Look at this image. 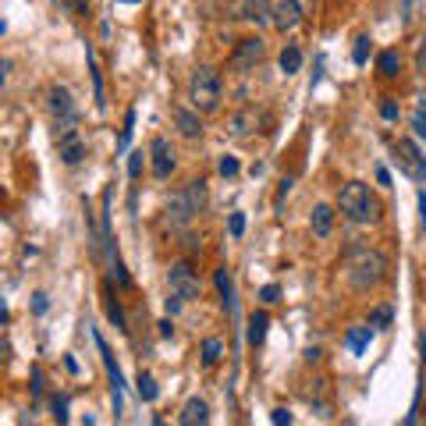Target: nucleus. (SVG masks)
<instances>
[{"label":"nucleus","mask_w":426,"mask_h":426,"mask_svg":"<svg viewBox=\"0 0 426 426\" xmlns=\"http://www.w3.org/2000/svg\"><path fill=\"white\" fill-rule=\"evenodd\" d=\"M65 366H68V373H78V362H75V355H65Z\"/></svg>","instance_id":"47"},{"label":"nucleus","mask_w":426,"mask_h":426,"mask_svg":"<svg viewBox=\"0 0 426 426\" xmlns=\"http://www.w3.org/2000/svg\"><path fill=\"white\" fill-rule=\"evenodd\" d=\"M149 157H153V178L157 181H167L174 174V149L164 135L153 139V146H149Z\"/></svg>","instance_id":"8"},{"label":"nucleus","mask_w":426,"mask_h":426,"mask_svg":"<svg viewBox=\"0 0 426 426\" xmlns=\"http://www.w3.org/2000/svg\"><path fill=\"white\" fill-rule=\"evenodd\" d=\"M157 327H160V338H171V334H174V323H171V316H167V320H160Z\"/></svg>","instance_id":"45"},{"label":"nucleus","mask_w":426,"mask_h":426,"mask_svg":"<svg viewBox=\"0 0 426 426\" xmlns=\"http://www.w3.org/2000/svg\"><path fill=\"white\" fill-rule=\"evenodd\" d=\"M270 423L288 426V423H291V412H288V409H273V412H270Z\"/></svg>","instance_id":"40"},{"label":"nucleus","mask_w":426,"mask_h":426,"mask_svg":"<svg viewBox=\"0 0 426 426\" xmlns=\"http://www.w3.org/2000/svg\"><path fill=\"white\" fill-rule=\"evenodd\" d=\"M185 196H189L192 210H196V213H203V206H206V181H203V178L189 181V185H185Z\"/></svg>","instance_id":"24"},{"label":"nucleus","mask_w":426,"mask_h":426,"mask_svg":"<svg viewBox=\"0 0 426 426\" xmlns=\"http://www.w3.org/2000/svg\"><path fill=\"white\" fill-rule=\"evenodd\" d=\"M270 15H273V4H270V0H246V4H241V18L253 22V25H266Z\"/></svg>","instance_id":"16"},{"label":"nucleus","mask_w":426,"mask_h":426,"mask_svg":"<svg viewBox=\"0 0 426 426\" xmlns=\"http://www.w3.org/2000/svg\"><path fill=\"white\" fill-rule=\"evenodd\" d=\"M270 22L278 25L281 33H291V28L302 22V0H278V4H273Z\"/></svg>","instance_id":"9"},{"label":"nucleus","mask_w":426,"mask_h":426,"mask_svg":"<svg viewBox=\"0 0 426 426\" xmlns=\"http://www.w3.org/2000/svg\"><path fill=\"white\" fill-rule=\"evenodd\" d=\"M189 100L199 114H213L221 107V75L213 71L210 65L196 68L192 78H189Z\"/></svg>","instance_id":"3"},{"label":"nucleus","mask_w":426,"mask_h":426,"mask_svg":"<svg viewBox=\"0 0 426 426\" xmlns=\"http://www.w3.org/2000/svg\"><path fill=\"white\" fill-rule=\"evenodd\" d=\"M370 338H373V330H370V327H352L345 341H348L352 355H362V352H366V345H370Z\"/></svg>","instance_id":"23"},{"label":"nucleus","mask_w":426,"mask_h":426,"mask_svg":"<svg viewBox=\"0 0 426 426\" xmlns=\"http://www.w3.org/2000/svg\"><path fill=\"white\" fill-rule=\"evenodd\" d=\"M320 355H323L320 348H309V352H306V359H309V362H320Z\"/></svg>","instance_id":"49"},{"label":"nucleus","mask_w":426,"mask_h":426,"mask_svg":"<svg viewBox=\"0 0 426 426\" xmlns=\"http://www.w3.org/2000/svg\"><path fill=\"white\" fill-rule=\"evenodd\" d=\"M4 33H8V25H4V22H0V36H4Z\"/></svg>","instance_id":"53"},{"label":"nucleus","mask_w":426,"mask_h":426,"mask_svg":"<svg viewBox=\"0 0 426 426\" xmlns=\"http://www.w3.org/2000/svg\"><path fill=\"white\" fill-rule=\"evenodd\" d=\"M181 306H185V298H181V295H174V291H171V298H167V316L181 313Z\"/></svg>","instance_id":"41"},{"label":"nucleus","mask_w":426,"mask_h":426,"mask_svg":"<svg viewBox=\"0 0 426 426\" xmlns=\"http://www.w3.org/2000/svg\"><path fill=\"white\" fill-rule=\"evenodd\" d=\"M345 273H348V284L355 291H370V288H377L387 278V256L377 253V249H370V246H355L348 253Z\"/></svg>","instance_id":"1"},{"label":"nucleus","mask_w":426,"mask_h":426,"mask_svg":"<svg viewBox=\"0 0 426 426\" xmlns=\"http://www.w3.org/2000/svg\"><path fill=\"white\" fill-rule=\"evenodd\" d=\"M278 65H281L284 75H295V71L302 68V50H298L295 43H288V46L281 50V57H278Z\"/></svg>","instance_id":"22"},{"label":"nucleus","mask_w":426,"mask_h":426,"mask_svg":"<svg viewBox=\"0 0 426 426\" xmlns=\"http://www.w3.org/2000/svg\"><path fill=\"white\" fill-rule=\"evenodd\" d=\"M213 284H217V291H221V298H224V309L235 313V284H231V273H228V270H217V273H213Z\"/></svg>","instance_id":"20"},{"label":"nucleus","mask_w":426,"mask_h":426,"mask_svg":"<svg viewBox=\"0 0 426 426\" xmlns=\"http://www.w3.org/2000/svg\"><path fill=\"white\" fill-rule=\"evenodd\" d=\"M228 231H231V238H241L246 235V213H231V221H228Z\"/></svg>","instance_id":"33"},{"label":"nucleus","mask_w":426,"mask_h":426,"mask_svg":"<svg viewBox=\"0 0 426 426\" xmlns=\"http://www.w3.org/2000/svg\"><path fill=\"white\" fill-rule=\"evenodd\" d=\"M291 185H295V181H291V178H284V181H281V185H278V199H273V206H278V210L284 206V199H288V192H291Z\"/></svg>","instance_id":"39"},{"label":"nucleus","mask_w":426,"mask_h":426,"mask_svg":"<svg viewBox=\"0 0 426 426\" xmlns=\"http://www.w3.org/2000/svg\"><path fill=\"white\" fill-rule=\"evenodd\" d=\"M142 164H146V157H142V149H135V153L128 157V178L135 181L139 174H142Z\"/></svg>","instance_id":"35"},{"label":"nucleus","mask_w":426,"mask_h":426,"mask_svg":"<svg viewBox=\"0 0 426 426\" xmlns=\"http://www.w3.org/2000/svg\"><path fill=\"white\" fill-rule=\"evenodd\" d=\"M85 60H89V75H93V100L103 110L107 107V93H103V75H100V65H96V57H93V46H85Z\"/></svg>","instance_id":"17"},{"label":"nucleus","mask_w":426,"mask_h":426,"mask_svg":"<svg viewBox=\"0 0 426 426\" xmlns=\"http://www.w3.org/2000/svg\"><path fill=\"white\" fill-rule=\"evenodd\" d=\"M256 125H259V114H256L253 107H246V110H238V114L228 121V135L246 139V135H253V132H256Z\"/></svg>","instance_id":"14"},{"label":"nucleus","mask_w":426,"mask_h":426,"mask_svg":"<svg viewBox=\"0 0 426 426\" xmlns=\"http://www.w3.org/2000/svg\"><path fill=\"white\" fill-rule=\"evenodd\" d=\"M167 281H171V291H174V295H181L185 302H196V298H199V278H196V270H192V263H189V259L171 263Z\"/></svg>","instance_id":"7"},{"label":"nucleus","mask_w":426,"mask_h":426,"mask_svg":"<svg viewBox=\"0 0 426 426\" xmlns=\"http://www.w3.org/2000/svg\"><path fill=\"white\" fill-rule=\"evenodd\" d=\"M278 298H281V288L278 284H263L259 288V302H263V306H273Z\"/></svg>","instance_id":"34"},{"label":"nucleus","mask_w":426,"mask_h":426,"mask_svg":"<svg viewBox=\"0 0 426 426\" xmlns=\"http://www.w3.org/2000/svg\"><path fill=\"white\" fill-rule=\"evenodd\" d=\"M419 213H423V228H426V192H419Z\"/></svg>","instance_id":"48"},{"label":"nucleus","mask_w":426,"mask_h":426,"mask_svg":"<svg viewBox=\"0 0 426 426\" xmlns=\"http://www.w3.org/2000/svg\"><path fill=\"white\" fill-rule=\"evenodd\" d=\"M178 423H181V426L210 423V405H206L203 398H189V402H185V409H181V416H178Z\"/></svg>","instance_id":"15"},{"label":"nucleus","mask_w":426,"mask_h":426,"mask_svg":"<svg viewBox=\"0 0 426 426\" xmlns=\"http://www.w3.org/2000/svg\"><path fill=\"white\" fill-rule=\"evenodd\" d=\"M412 128H416V135H419V139H426V114H423V110L412 117Z\"/></svg>","instance_id":"43"},{"label":"nucleus","mask_w":426,"mask_h":426,"mask_svg":"<svg viewBox=\"0 0 426 426\" xmlns=\"http://www.w3.org/2000/svg\"><path fill=\"white\" fill-rule=\"evenodd\" d=\"M192 217H196V210H192V203H189L185 189H181V192H174V196L167 199V221H171L174 228H185Z\"/></svg>","instance_id":"12"},{"label":"nucleus","mask_w":426,"mask_h":426,"mask_svg":"<svg viewBox=\"0 0 426 426\" xmlns=\"http://www.w3.org/2000/svg\"><path fill=\"white\" fill-rule=\"evenodd\" d=\"M107 316H110V323H114L117 330H125V334H128V320H125V313H121V306H117V298H114L110 284H107Z\"/></svg>","instance_id":"25"},{"label":"nucleus","mask_w":426,"mask_h":426,"mask_svg":"<svg viewBox=\"0 0 426 426\" xmlns=\"http://www.w3.org/2000/svg\"><path fill=\"white\" fill-rule=\"evenodd\" d=\"M117 4H142V0H117Z\"/></svg>","instance_id":"52"},{"label":"nucleus","mask_w":426,"mask_h":426,"mask_svg":"<svg viewBox=\"0 0 426 426\" xmlns=\"http://www.w3.org/2000/svg\"><path fill=\"white\" fill-rule=\"evenodd\" d=\"M338 210L341 217L352 221V224H373L380 217V203L373 199L370 185H362V181H348L338 196Z\"/></svg>","instance_id":"2"},{"label":"nucleus","mask_w":426,"mask_h":426,"mask_svg":"<svg viewBox=\"0 0 426 426\" xmlns=\"http://www.w3.org/2000/svg\"><path fill=\"white\" fill-rule=\"evenodd\" d=\"M57 157L65 160L68 167L82 164V157H85V142H82V135H78V132H68V135H60V139H57Z\"/></svg>","instance_id":"11"},{"label":"nucleus","mask_w":426,"mask_h":426,"mask_svg":"<svg viewBox=\"0 0 426 426\" xmlns=\"http://www.w3.org/2000/svg\"><path fill=\"white\" fill-rule=\"evenodd\" d=\"M46 309H50V295H46V291H36V295H33V313L43 316Z\"/></svg>","instance_id":"38"},{"label":"nucleus","mask_w":426,"mask_h":426,"mask_svg":"<svg viewBox=\"0 0 426 426\" xmlns=\"http://www.w3.org/2000/svg\"><path fill=\"white\" fill-rule=\"evenodd\" d=\"M419 352H423V362H426V334L419 338Z\"/></svg>","instance_id":"51"},{"label":"nucleus","mask_w":426,"mask_h":426,"mask_svg":"<svg viewBox=\"0 0 426 426\" xmlns=\"http://www.w3.org/2000/svg\"><path fill=\"white\" fill-rule=\"evenodd\" d=\"M370 43H373L370 36H359V40H355V50H352V60H355V65H359V68H362V65H366V60H370Z\"/></svg>","instance_id":"29"},{"label":"nucleus","mask_w":426,"mask_h":426,"mask_svg":"<svg viewBox=\"0 0 426 426\" xmlns=\"http://www.w3.org/2000/svg\"><path fill=\"white\" fill-rule=\"evenodd\" d=\"M33 394H36V398H43V370L40 366H33Z\"/></svg>","instance_id":"42"},{"label":"nucleus","mask_w":426,"mask_h":426,"mask_svg":"<svg viewBox=\"0 0 426 426\" xmlns=\"http://www.w3.org/2000/svg\"><path fill=\"white\" fill-rule=\"evenodd\" d=\"M53 419L68 423V398H65V394H57V398H53Z\"/></svg>","instance_id":"36"},{"label":"nucleus","mask_w":426,"mask_h":426,"mask_svg":"<svg viewBox=\"0 0 426 426\" xmlns=\"http://www.w3.org/2000/svg\"><path fill=\"white\" fill-rule=\"evenodd\" d=\"M266 327H270V316H266L263 309H259V313H253V320H249V345H253V348H259V345H263Z\"/></svg>","instance_id":"21"},{"label":"nucleus","mask_w":426,"mask_h":426,"mask_svg":"<svg viewBox=\"0 0 426 426\" xmlns=\"http://www.w3.org/2000/svg\"><path fill=\"white\" fill-rule=\"evenodd\" d=\"M391 320H394V309H391V306H377V309H370V330H387V327H391Z\"/></svg>","instance_id":"27"},{"label":"nucleus","mask_w":426,"mask_h":426,"mask_svg":"<svg viewBox=\"0 0 426 426\" xmlns=\"http://www.w3.org/2000/svg\"><path fill=\"white\" fill-rule=\"evenodd\" d=\"M266 57V43L259 40V36H246V40H238L235 43V50H231V57H228V68L235 71V75H246V71H253L259 60Z\"/></svg>","instance_id":"4"},{"label":"nucleus","mask_w":426,"mask_h":426,"mask_svg":"<svg viewBox=\"0 0 426 426\" xmlns=\"http://www.w3.org/2000/svg\"><path fill=\"white\" fill-rule=\"evenodd\" d=\"M93 341H96V348H100V355H103V366H107V377H110L114 416H121V412H125V377H121V370H117V362H114V355H110V348H107V341H103L100 330H93Z\"/></svg>","instance_id":"6"},{"label":"nucleus","mask_w":426,"mask_h":426,"mask_svg":"<svg viewBox=\"0 0 426 426\" xmlns=\"http://www.w3.org/2000/svg\"><path fill=\"white\" fill-rule=\"evenodd\" d=\"M0 362H11V341L0 338Z\"/></svg>","instance_id":"44"},{"label":"nucleus","mask_w":426,"mask_h":426,"mask_svg":"<svg viewBox=\"0 0 426 426\" xmlns=\"http://www.w3.org/2000/svg\"><path fill=\"white\" fill-rule=\"evenodd\" d=\"M110 266H114V281H117V288H132V278H128L125 263H121V259L114 256V259H110Z\"/></svg>","instance_id":"32"},{"label":"nucleus","mask_w":426,"mask_h":426,"mask_svg":"<svg viewBox=\"0 0 426 426\" xmlns=\"http://www.w3.org/2000/svg\"><path fill=\"white\" fill-rule=\"evenodd\" d=\"M8 323V306H0V327Z\"/></svg>","instance_id":"50"},{"label":"nucleus","mask_w":426,"mask_h":426,"mask_svg":"<svg viewBox=\"0 0 426 426\" xmlns=\"http://www.w3.org/2000/svg\"><path fill=\"white\" fill-rule=\"evenodd\" d=\"M377 181H380V185H391V171L387 167H377Z\"/></svg>","instance_id":"46"},{"label":"nucleus","mask_w":426,"mask_h":426,"mask_svg":"<svg viewBox=\"0 0 426 426\" xmlns=\"http://www.w3.org/2000/svg\"><path fill=\"white\" fill-rule=\"evenodd\" d=\"M309 224H313V235H320V238H327V235H330V228H334V210H330L327 203H320V206L313 210V217H309Z\"/></svg>","instance_id":"18"},{"label":"nucleus","mask_w":426,"mask_h":426,"mask_svg":"<svg viewBox=\"0 0 426 426\" xmlns=\"http://www.w3.org/2000/svg\"><path fill=\"white\" fill-rule=\"evenodd\" d=\"M174 125H178V132L185 135V139L203 135V117H199V110H189V107H181V103H174Z\"/></svg>","instance_id":"13"},{"label":"nucleus","mask_w":426,"mask_h":426,"mask_svg":"<svg viewBox=\"0 0 426 426\" xmlns=\"http://www.w3.org/2000/svg\"><path fill=\"white\" fill-rule=\"evenodd\" d=\"M380 117H384V121H398V117H402V107L394 103V96H384V100H380Z\"/></svg>","instance_id":"31"},{"label":"nucleus","mask_w":426,"mask_h":426,"mask_svg":"<svg viewBox=\"0 0 426 426\" xmlns=\"http://www.w3.org/2000/svg\"><path fill=\"white\" fill-rule=\"evenodd\" d=\"M377 71H380V78H398V75H402V57H398V50H384V53L377 57Z\"/></svg>","instance_id":"19"},{"label":"nucleus","mask_w":426,"mask_h":426,"mask_svg":"<svg viewBox=\"0 0 426 426\" xmlns=\"http://www.w3.org/2000/svg\"><path fill=\"white\" fill-rule=\"evenodd\" d=\"M394 164H398V171L412 181H426V157L419 153V146L412 139H394Z\"/></svg>","instance_id":"5"},{"label":"nucleus","mask_w":426,"mask_h":426,"mask_svg":"<svg viewBox=\"0 0 426 426\" xmlns=\"http://www.w3.org/2000/svg\"><path fill=\"white\" fill-rule=\"evenodd\" d=\"M132 132H135V110H128V114H125V128H121L117 149H128V142H132Z\"/></svg>","instance_id":"30"},{"label":"nucleus","mask_w":426,"mask_h":426,"mask_svg":"<svg viewBox=\"0 0 426 426\" xmlns=\"http://www.w3.org/2000/svg\"><path fill=\"white\" fill-rule=\"evenodd\" d=\"M46 103H50V114H53V121H78V117H75L71 93H68L65 85H53L50 93H46Z\"/></svg>","instance_id":"10"},{"label":"nucleus","mask_w":426,"mask_h":426,"mask_svg":"<svg viewBox=\"0 0 426 426\" xmlns=\"http://www.w3.org/2000/svg\"><path fill=\"white\" fill-rule=\"evenodd\" d=\"M217 171H221L224 178H235V174L241 171V164H238L235 157H221V164H217Z\"/></svg>","instance_id":"37"},{"label":"nucleus","mask_w":426,"mask_h":426,"mask_svg":"<svg viewBox=\"0 0 426 426\" xmlns=\"http://www.w3.org/2000/svg\"><path fill=\"white\" fill-rule=\"evenodd\" d=\"M157 394H160L157 380L149 377V373H139V398H142V402H157Z\"/></svg>","instance_id":"28"},{"label":"nucleus","mask_w":426,"mask_h":426,"mask_svg":"<svg viewBox=\"0 0 426 426\" xmlns=\"http://www.w3.org/2000/svg\"><path fill=\"white\" fill-rule=\"evenodd\" d=\"M221 355H224L221 338H206V341H203V366H217Z\"/></svg>","instance_id":"26"}]
</instances>
